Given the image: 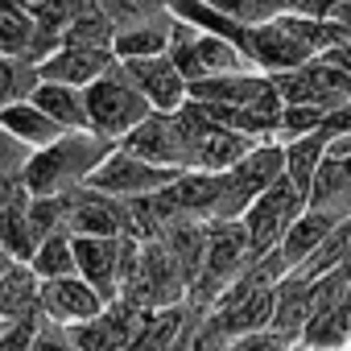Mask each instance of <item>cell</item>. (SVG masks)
Returning a JSON list of instances; mask_svg holds the SVG:
<instances>
[{
	"mask_svg": "<svg viewBox=\"0 0 351 351\" xmlns=\"http://www.w3.org/2000/svg\"><path fill=\"white\" fill-rule=\"evenodd\" d=\"M116 149V141L91 132V128H79V132H62L54 145L38 149L21 173V182L34 199H58V195H71L79 186L91 182V173L104 165V157Z\"/></svg>",
	"mask_w": 351,
	"mask_h": 351,
	"instance_id": "obj_1",
	"label": "cell"
},
{
	"mask_svg": "<svg viewBox=\"0 0 351 351\" xmlns=\"http://www.w3.org/2000/svg\"><path fill=\"white\" fill-rule=\"evenodd\" d=\"M153 116V104L149 95L136 87V79L124 71V62H112L91 87H87V120H91V132L108 136V141H124L141 120Z\"/></svg>",
	"mask_w": 351,
	"mask_h": 351,
	"instance_id": "obj_2",
	"label": "cell"
},
{
	"mask_svg": "<svg viewBox=\"0 0 351 351\" xmlns=\"http://www.w3.org/2000/svg\"><path fill=\"white\" fill-rule=\"evenodd\" d=\"M186 273L178 265V256H173L161 240H141V252H136V265L120 289V298L145 306V310H157V306H173V302H186Z\"/></svg>",
	"mask_w": 351,
	"mask_h": 351,
	"instance_id": "obj_3",
	"label": "cell"
},
{
	"mask_svg": "<svg viewBox=\"0 0 351 351\" xmlns=\"http://www.w3.org/2000/svg\"><path fill=\"white\" fill-rule=\"evenodd\" d=\"M285 173V145L281 141H261L244 161H236L223 173V199H219V219H244V211Z\"/></svg>",
	"mask_w": 351,
	"mask_h": 351,
	"instance_id": "obj_4",
	"label": "cell"
},
{
	"mask_svg": "<svg viewBox=\"0 0 351 351\" xmlns=\"http://www.w3.org/2000/svg\"><path fill=\"white\" fill-rule=\"evenodd\" d=\"M310 207V195L298 191L285 173L244 211V228H248V244H252V256H269L281 248L285 232L293 228V219Z\"/></svg>",
	"mask_w": 351,
	"mask_h": 351,
	"instance_id": "obj_5",
	"label": "cell"
},
{
	"mask_svg": "<svg viewBox=\"0 0 351 351\" xmlns=\"http://www.w3.org/2000/svg\"><path fill=\"white\" fill-rule=\"evenodd\" d=\"M141 240L128 236H75V265L87 285L104 293V302H116L132 265H136Z\"/></svg>",
	"mask_w": 351,
	"mask_h": 351,
	"instance_id": "obj_6",
	"label": "cell"
},
{
	"mask_svg": "<svg viewBox=\"0 0 351 351\" xmlns=\"http://www.w3.org/2000/svg\"><path fill=\"white\" fill-rule=\"evenodd\" d=\"M178 173H182V169L153 165V161H145V157H136V153H128V149L116 145V149L104 157V165L91 173L87 186H95V191H104V195H112V199H145V195L165 191L173 178H178Z\"/></svg>",
	"mask_w": 351,
	"mask_h": 351,
	"instance_id": "obj_7",
	"label": "cell"
},
{
	"mask_svg": "<svg viewBox=\"0 0 351 351\" xmlns=\"http://www.w3.org/2000/svg\"><path fill=\"white\" fill-rule=\"evenodd\" d=\"M277 91L285 104H318V108H339L351 99V71H343L339 62H330L326 54L310 58L306 66L298 71H285V75H273Z\"/></svg>",
	"mask_w": 351,
	"mask_h": 351,
	"instance_id": "obj_8",
	"label": "cell"
},
{
	"mask_svg": "<svg viewBox=\"0 0 351 351\" xmlns=\"http://www.w3.org/2000/svg\"><path fill=\"white\" fill-rule=\"evenodd\" d=\"M120 149H128L153 165H165V169H195V153H191L178 120H173V112H153L149 120H141L120 141Z\"/></svg>",
	"mask_w": 351,
	"mask_h": 351,
	"instance_id": "obj_9",
	"label": "cell"
},
{
	"mask_svg": "<svg viewBox=\"0 0 351 351\" xmlns=\"http://www.w3.org/2000/svg\"><path fill=\"white\" fill-rule=\"evenodd\" d=\"M66 228L71 236H128V207L95 186H79L66 195Z\"/></svg>",
	"mask_w": 351,
	"mask_h": 351,
	"instance_id": "obj_10",
	"label": "cell"
},
{
	"mask_svg": "<svg viewBox=\"0 0 351 351\" xmlns=\"http://www.w3.org/2000/svg\"><path fill=\"white\" fill-rule=\"evenodd\" d=\"M248 58H252V66L265 71V75H285V71H298V66H306L310 58H318V50L306 46V42L277 17V21H269V25H252Z\"/></svg>",
	"mask_w": 351,
	"mask_h": 351,
	"instance_id": "obj_11",
	"label": "cell"
},
{
	"mask_svg": "<svg viewBox=\"0 0 351 351\" xmlns=\"http://www.w3.org/2000/svg\"><path fill=\"white\" fill-rule=\"evenodd\" d=\"M42 318L62 322V326H79L87 318H95L108 302L95 285H87L79 273L75 277H58V281H42Z\"/></svg>",
	"mask_w": 351,
	"mask_h": 351,
	"instance_id": "obj_12",
	"label": "cell"
},
{
	"mask_svg": "<svg viewBox=\"0 0 351 351\" xmlns=\"http://www.w3.org/2000/svg\"><path fill=\"white\" fill-rule=\"evenodd\" d=\"M124 71L136 79V87L149 95L153 112H178L186 99H191V83L182 79V71L173 66L169 50L165 54H153V58H132L124 62Z\"/></svg>",
	"mask_w": 351,
	"mask_h": 351,
	"instance_id": "obj_13",
	"label": "cell"
},
{
	"mask_svg": "<svg viewBox=\"0 0 351 351\" xmlns=\"http://www.w3.org/2000/svg\"><path fill=\"white\" fill-rule=\"evenodd\" d=\"M112 62H116V50L112 46L62 42L38 71H42V79H58V83H71V87H91Z\"/></svg>",
	"mask_w": 351,
	"mask_h": 351,
	"instance_id": "obj_14",
	"label": "cell"
},
{
	"mask_svg": "<svg viewBox=\"0 0 351 351\" xmlns=\"http://www.w3.org/2000/svg\"><path fill=\"white\" fill-rule=\"evenodd\" d=\"M173 25H178L173 9H161V13H149V17H136V21L116 25V38H112L116 62H132V58L165 54L169 42H173Z\"/></svg>",
	"mask_w": 351,
	"mask_h": 351,
	"instance_id": "obj_15",
	"label": "cell"
},
{
	"mask_svg": "<svg viewBox=\"0 0 351 351\" xmlns=\"http://www.w3.org/2000/svg\"><path fill=\"white\" fill-rule=\"evenodd\" d=\"M314 306H318V285L310 277L285 273L281 285H277V310H273V326L269 330H277L285 339H302L306 322L314 318Z\"/></svg>",
	"mask_w": 351,
	"mask_h": 351,
	"instance_id": "obj_16",
	"label": "cell"
},
{
	"mask_svg": "<svg viewBox=\"0 0 351 351\" xmlns=\"http://www.w3.org/2000/svg\"><path fill=\"white\" fill-rule=\"evenodd\" d=\"M29 99H34L62 132L91 128V120H87V87H71V83H58V79H42Z\"/></svg>",
	"mask_w": 351,
	"mask_h": 351,
	"instance_id": "obj_17",
	"label": "cell"
},
{
	"mask_svg": "<svg viewBox=\"0 0 351 351\" xmlns=\"http://www.w3.org/2000/svg\"><path fill=\"white\" fill-rule=\"evenodd\" d=\"M339 223H343V219H335L330 211L306 207V211L293 219V228L285 232L281 248H277V252H281V261H285V269H289V273H293V269H302V265L314 256V248H318V244H322V240L339 228Z\"/></svg>",
	"mask_w": 351,
	"mask_h": 351,
	"instance_id": "obj_18",
	"label": "cell"
},
{
	"mask_svg": "<svg viewBox=\"0 0 351 351\" xmlns=\"http://www.w3.org/2000/svg\"><path fill=\"white\" fill-rule=\"evenodd\" d=\"M302 343H314L322 351H347V343H351V289L314 310V318L302 330Z\"/></svg>",
	"mask_w": 351,
	"mask_h": 351,
	"instance_id": "obj_19",
	"label": "cell"
},
{
	"mask_svg": "<svg viewBox=\"0 0 351 351\" xmlns=\"http://www.w3.org/2000/svg\"><path fill=\"white\" fill-rule=\"evenodd\" d=\"M330 141H335V136H330L326 128H318V132H310V136H298V141H285V178H289L298 191L310 195L318 169H322V161H326V153H330Z\"/></svg>",
	"mask_w": 351,
	"mask_h": 351,
	"instance_id": "obj_20",
	"label": "cell"
},
{
	"mask_svg": "<svg viewBox=\"0 0 351 351\" xmlns=\"http://www.w3.org/2000/svg\"><path fill=\"white\" fill-rule=\"evenodd\" d=\"M42 277L34 273V265L17 261L5 281H0V318H29L42 314Z\"/></svg>",
	"mask_w": 351,
	"mask_h": 351,
	"instance_id": "obj_21",
	"label": "cell"
},
{
	"mask_svg": "<svg viewBox=\"0 0 351 351\" xmlns=\"http://www.w3.org/2000/svg\"><path fill=\"white\" fill-rule=\"evenodd\" d=\"M0 124H5L17 141H25L34 153L38 149H46V145H54L58 136H62V128L34 104V99H21V104H13V108H5L0 112Z\"/></svg>",
	"mask_w": 351,
	"mask_h": 351,
	"instance_id": "obj_22",
	"label": "cell"
},
{
	"mask_svg": "<svg viewBox=\"0 0 351 351\" xmlns=\"http://www.w3.org/2000/svg\"><path fill=\"white\" fill-rule=\"evenodd\" d=\"M0 248H5L13 261H34V252H38V236H34V228H29V191L17 199V203H9L5 211H0Z\"/></svg>",
	"mask_w": 351,
	"mask_h": 351,
	"instance_id": "obj_23",
	"label": "cell"
},
{
	"mask_svg": "<svg viewBox=\"0 0 351 351\" xmlns=\"http://www.w3.org/2000/svg\"><path fill=\"white\" fill-rule=\"evenodd\" d=\"M34 273L42 277V281H58V277H75L79 273V265H75V236L71 232H54V236H46L42 244H38V252H34Z\"/></svg>",
	"mask_w": 351,
	"mask_h": 351,
	"instance_id": "obj_24",
	"label": "cell"
},
{
	"mask_svg": "<svg viewBox=\"0 0 351 351\" xmlns=\"http://www.w3.org/2000/svg\"><path fill=\"white\" fill-rule=\"evenodd\" d=\"M42 83V71L25 58H9V54H0V112L21 104L34 95V87Z\"/></svg>",
	"mask_w": 351,
	"mask_h": 351,
	"instance_id": "obj_25",
	"label": "cell"
},
{
	"mask_svg": "<svg viewBox=\"0 0 351 351\" xmlns=\"http://www.w3.org/2000/svg\"><path fill=\"white\" fill-rule=\"evenodd\" d=\"M207 5H215L219 13L244 21V25H269L285 13L298 9V0H207Z\"/></svg>",
	"mask_w": 351,
	"mask_h": 351,
	"instance_id": "obj_26",
	"label": "cell"
},
{
	"mask_svg": "<svg viewBox=\"0 0 351 351\" xmlns=\"http://www.w3.org/2000/svg\"><path fill=\"white\" fill-rule=\"evenodd\" d=\"M326 116L330 108H318V104H285L281 112V128H277V141H298V136H310L318 128H326Z\"/></svg>",
	"mask_w": 351,
	"mask_h": 351,
	"instance_id": "obj_27",
	"label": "cell"
},
{
	"mask_svg": "<svg viewBox=\"0 0 351 351\" xmlns=\"http://www.w3.org/2000/svg\"><path fill=\"white\" fill-rule=\"evenodd\" d=\"M34 13H0V54H9V58H25L29 54V42H34Z\"/></svg>",
	"mask_w": 351,
	"mask_h": 351,
	"instance_id": "obj_28",
	"label": "cell"
},
{
	"mask_svg": "<svg viewBox=\"0 0 351 351\" xmlns=\"http://www.w3.org/2000/svg\"><path fill=\"white\" fill-rule=\"evenodd\" d=\"M29 228H34L38 244L54 232H71L66 228V195H58V199H34L29 195Z\"/></svg>",
	"mask_w": 351,
	"mask_h": 351,
	"instance_id": "obj_29",
	"label": "cell"
},
{
	"mask_svg": "<svg viewBox=\"0 0 351 351\" xmlns=\"http://www.w3.org/2000/svg\"><path fill=\"white\" fill-rule=\"evenodd\" d=\"M38 322H42V314H29V318H5V326H0V351H34Z\"/></svg>",
	"mask_w": 351,
	"mask_h": 351,
	"instance_id": "obj_30",
	"label": "cell"
},
{
	"mask_svg": "<svg viewBox=\"0 0 351 351\" xmlns=\"http://www.w3.org/2000/svg\"><path fill=\"white\" fill-rule=\"evenodd\" d=\"M173 0H99V9L116 21V25H124V21H136V17H149V13H161V9H169Z\"/></svg>",
	"mask_w": 351,
	"mask_h": 351,
	"instance_id": "obj_31",
	"label": "cell"
},
{
	"mask_svg": "<svg viewBox=\"0 0 351 351\" xmlns=\"http://www.w3.org/2000/svg\"><path fill=\"white\" fill-rule=\"evenodd\" d=\"M29 157H34V149L25 141H17L5 124H0V173H17V178H21Z\"/></svg>",
	"mask_w": 351,
	"mask_h": 351,
	"instance_id": "obj_32",
	"label": "cell"
},
{
	"mask_svg": "<svg viewBox=\"0 0 351 351\" xmlns=\"http://www.w3.org/2000/svg\"><path fill=\"white\" fill-rule=\"evenodd\" d=\"M34 351H79V347H75L71 326L42 318V322H38V335H34Z\"/></svg>",
	"mask_w": 351,
	"mask_h": 351,
	"instance_id": "obj_33",
	"label": "cell"
},
{
	"mask_svg": "<svg viewBox=\"0 0 351 351\" xmlns=\"http://www.w3.org/2000/svg\"><path fill=\"white\" fill-rule=\"evenodd\" d=\"M293 339L277 335V330H256V335H240V339H228L223 351H285Z\"/></svg>",
	"mask_w": 351,
	"mask_h": 351,
	"instance_id": "obj_34",
	"label": "cell"
},
{
	"mask_svg": "<svg viewBox=\"0 0 351 351\" xmlns=\"http://www.w3.org/2000/svg\"><path fill=\"white\" fill-rule=\"evenodd\" d=\"M25 195V182L17 178V173H0V211H5L9 203H17Z\"/></svg>",
	"mask_w": 351,
	"mask_h": 351,
	"instance_id": "obj_35",
	"label": "cell"
},
{
	"mask_svg": "<svg viewBox=\"0 0 351 351\" xmlns=\"http://www.w3.org/2000/svg\"><path fill=\"white\" fill-rule=\"evenodd\" d=\"M330 25L339 29V38H347V42H351V0H339V5H335Z\"/></svg>",
	"mask_w": 351,
	"mask_h": 351,
	"instance_id": "obj_36",
	"label": "cell"
},
{
	"mask_svg": "<svg viewBox=\"0 0 351 351\" xmlns=\"http://www.w3.org/2000/svg\"><path fill=\"white\" fill-rule=\"evenodd\" d=\"M29 0H0V13H25Z\"/></svg>",
	"mask_w": 351,
	"mask_h": 351,
	"instance_id": "obj_37",
	"label": "cell"
},
{
	"mask_svg": "<svg viewBox=\"0 0 351 351\" xmlns=\"http://www.w3.org/2000/svg\"><path fill=\"white\" fill-rule=\"evenodd\" d=\"M13 265H17V261H13V256H9V252H5V248H0V281H5V273H9V269H13Z\"/></svg>",
	"mask_w": 351,
	"mask_h": 351,
	"instance_id": "obj_38",
	"label": "cell"
},
{
	"mask_svg": "<svg viewBox=\"0 0 351 351\" xmlns=\"http://www.w3.org/2000/svg\"><path fill=\"white\" fill-rule=\"evenodd\" d=\"M285 351H322V347H314V343H302V339H293Z\"/></svg>",
	"mask_w": 351,
	"mask_h": 351,
	"instance_id": "obj_39",
	"label": "cell"
},
{
	"mask_svg": "<svg viewBox=\"0 0 351 351\" xmlns=\"http://www.w3.org/2000/svg\"><path fill=\"white\" fill-rule=\"evenodd\" d=\"M34 5H42V0H29V9H34Z\"/></svg>",
	"mask_w": 351,
	"mask_h": 351,
	"instance_id": "obj_40",
	"label": "cell"
},
{
	"mask_svg": "<svg viewBox=\"0 0 351 351\" xmlns=\"http://www.w3.org/2000/svg\"><path fill=\"white\" fill-rule=\"evenodd\" d=\"M124 351H136V347H124Z\"/></svg>",
	"mask_w": 351,
	"mask_h": 351,
	"instance_id": "obj_41",
	"label": "cell"
},
{
	"mask_svg": "<svg viewBox=\"0 0 351 351\" xmlns=\"http://www.w3.org/2000/svg\"><path fill=\"white\" fill-rule=\"evenodd\" d=\"M347 351H351V343H347Z\"/></svg>",
	"mask_w": 351,
	"mask_h": 351,
	"instance_id": "obj_42",
	"label": "cell"
}]
</instances>
